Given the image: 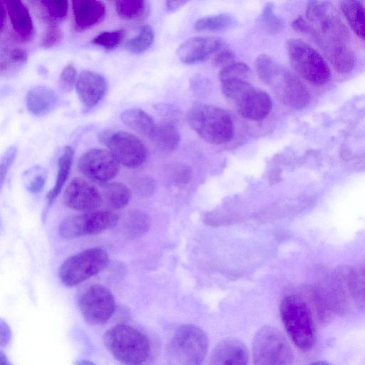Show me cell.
<instances>
[{"label":"cell","mask_w":365,"mask_h":365,"mask_svg":"<svg viewBox=\"0 0 365 365\" xmlns=\"http://www.w3.org/2000/svg\"><path fill=\"white\" fill-rule=\"evenodd\" d=\"M75 364L76 365H96L93 362H92L89 360H86V359L76 361L75 362Z\"/></svg>","instance_id":"7dc6e473"},{"label":"cell","mask_w":365,"mask_h":365,"mask_svg":"<svg viewBox=\"0 0 365 365\" xmlns=\"http://www.w3.org/2000/svg\"><path fill=\"white\" fill-rule=\"evenodd\" d=\"M250 73L249 66L242 62H234L223 68L219 73L221 83L237 80H246Z\"/></svg>","instance_id":"836d02e7"},{"label":"cell","mask_w":365,"mask_h":365,"mask_svg":"<svg viewBox=\"0 0 365 365\" xmlns=\"http://www.w3.org/2000/svg\"><path fill=\"white\" fill-rule=\"evenodd\" d=\"M120 117L130 129L148 138L151 137L157 125L153 118L140 108L125 110Z\"/></svg>","instance_id":"7402d4cb"},{"label":"cell","mask_w":365,"mask_h":365,"mask_svg":"<svg viewBox=\"0 0 365 365\" xmlns=\"http://www.w3.org/2000/svg\"><path fill=\"white\" fill-rule=\"evenodd\" d=\"M119 163L130 168L140 167L146 160L148 150L145 144L135 135L123 131L106 129L98 135Z\"/></svg>","instance_id":"8fae6325"},{"label":"cell","mask_w":365,"mask_h":365,"mask_svg":"<svg viewBox=\"0 0 365 365\" xmlns=\"http://www.w3.org/2000/svg\"><path fill=\"white\" fill-rule=\"evenodd\" d=\"M260 21L263 28L272 34H277L283 28L282 21L274 13V4L270 2L264 5Z\"/></svg>","instance_id":"e575fe53"},{"label":"cell","mask_w":365,"mask_h":365,"mask_svg":"<svg viewBox=\"0 0 365 365\" xmlns=\"http://www.w3.org/2000/svg\"><path fill=\"white\" fill-rule=\"evenodd\" d=\"M234 22L230 14H220L200 18L194 27L200 31H217L231 27Z\"/></svg>","instance_id":"f1b7e54d"},{"label":"cell","mask_w":365,"mask_h":365,"mask_svg":"<svg viewBox=\"0 0 365 365\" xmlns=\"http://www.w3.org/2000/svg\"><path fill=\"white\" fill-rule=\"evenodd\" d=\"M341 10L355 34L365 41V6L358 1H340Z\"/></svg>","instance_id":"603a6c76"},{"label":"cell","mask_w":365,"mask_h":365,"mask_svg":"<svg viewBox=\"0 0 365 365\" xmlns=\"http://www.w3.org/2000/svg\"><path fill=\"white\" fill-rule=\"evenodd\" d=\"M41 3L45 6L49 19L52 21L62 19L67 14L68 1L66 0L41 1Z\"/></svg>","instance_id":"8d00e7d4"},{"label":"cell","mask_w":365,"mask_h":365,"mask_svg":"<svg viewBox=\"0 0 365 365\" xmlns=\"http://www.w3.org/2000/svg\"><path fill=\"white\" fill-rule=\"evenodd\" d=\"M103 341L110 353L123 365H142L150 352L148 337L125 324H117L108 329Z\"/></svg>","instance_id":"3957f363"},{"label":"cell","mask_w":365,"mask_h":365,"mask_svg":"<svg viewBox=\"0 0 365 365\" xmlns=\"http://www.w3.org/2000/svg\"><path fill=\"white\" fill-rule=\"evenodd\" d=\"M75 28L78 31L86 30L100 23L106 14L101 1L73 0L71 1Z\"/></svg>","instance_id":"ac0fdd59"},{"label":"cell","mask_w":365,"mask_h":365,"mask_svg":"<svg viewBox=\"0 0 365 365\" xmlns=\"http://www.w3.org/2000/svg\"><path fill=\"white\" fill-rule=\"evenodd\" d=\"M208 339L198 327H180L167 349L169 365H202L207 352Z\"/></svg>","instance_id":"8992f818"},{"label":"cell","mask_w":365,"mask_h":365,"mask_svg":"<svg viewBox=\"0 0 365 365\" xmlns=\"http://www.w3.org/2000/svg\"><path fill=\"white\" fill-rule=\"evenodd\" d=\"M248 352L245 345L236 339H226L213 349L210 365H247Z\"/></svg>","instance_id":"ffe728a7"},{"label":"cell","mask_w":365,"mask_h":365,"mask_svg":"<svg viewBox=\"0 0 365 365\" xmlns=\"http://www.w3.org/2000/svg\"><path fill=\"white\" fill-rule=\"evenodd\" d=\"M308 365H331L329 362L324 360L316 361Z\"/></svg>","instance_id":"c3c4849f"},{"label":"cell","mask_w":365,"mask_h":365,"mask_svg":"<svg viewBox=\"0 0 365 365\" xmlns=\"http://www.w3.org/2000/svg\"><path fill=\"white\" fill-rule=\"evenodd\" d=\"M254 365H291L294 354L281 332L273 327L264 326L256 333L252 342Z\"/></svg>","instance_id":"30bf717a"},{"label":"cell","mask_w":365,"mask_h":365,"mask_svg":"<svg viewBox=\"0 0 365 365\" xmlns=\"http://www.w3.org/2000/svg\"><path fill=\"white\" fill-rule=\"evenodd\" d=\"M187 121L198 135L211 144L227 143L234 135L235 127L230 114L215 106H193L188 113Z\"/></svg>","instance_id":"277c9868"},{"label":"cell","mask_w":365,"mask_h":365,"mask_svg":"<svg viewBox=\"0 0 365 365\" xmlns=\"http://www.w3.org/2000/svg\"><path fill=\"white\" fill-rule=\"evenodd\" d=\"M187 3V1L183 0H179V1H173V0H169L165 2L166 7L168 11H175L185 4Z\"/></svg>","instance_id":"ee69618b"},{"label":"cell","mask_w":365,"mask_h":365,"mask_svg":"<svg viewBox=\"0 0 365 365\" xmlns=\"http://www.w3.org/2000/svg\"><path fill=\"white\" fill-rule=\"evenodd\" d=\"M63 37L61 28L54 21L48 19V25L41 39V46L49 48L58 44Z\"/></svg>","instance_id":"d590c367"},{"label":"cell","mask_w":365,"mask_h":365,"mask_svg":"<svg viewBox=\"0 0 365 365\" xmlns=\"http://www.w3.org/2000/svg\"><path fill=\"white\" fill-rule=\"evenodd\" d=\"M0 365H12L1 351H0Z\"/></svg>","instance_id":"bcb514c9"},{"label":"cell","mask_w":365,"mask_h":365,"mask_svg":"<svg viewBox=\"0 0 365 365\" xmlns=\"http://www.w3.org/2000/svg\"><path fill=\"white\" fill-rule=\"evenodd\" d=\"M222 44L216 36H195L183 42L177 50V55L183 63L194 64L205 61Z\"/></svg>","instance_id":"e0dca14e"},{"label":"cell","mask_w":365,"mask_h":365,"mask_svg":"<svg viewBox=\"0 0 365 365\" xmlns=\"http://www.w3.org/2000/svg\"><path fill=\"white\" fill-rule=\"evenodd\" d=\"M153 41V30L150 25L145 24L140 28L137 36L126 42L125 48L130 53L141 54L149 49Z\"/></svg>","instance_id":"f546056e"},{"label":"cell","mask_w":365,"mask_h":365,"mask_svg":"<svg viewBox=\"0 0 365 365\" xmlns=\"http://www.w3.org/2000/svg\"><path fill=\"white\" fill-rule=\"evenodd\" d=\"M63 202L68 208L86 212L96 211L103 202L98 188L80 178H74L66 187Z\"/></svg>","instance_id":"9a60e30c"},{"label":"cell","mask_w":365,"mask_h":365,"mask_svg":"<svg viewBox=\"0 0 365 365\" xmlns=\"http://www.w3.org/2000/svg\"><path fill=\"white\" fill-rule=\"evenodd\" d=\"M225 96L236 106L244 118L261 120L270 113L272 102L269 96L246 80H237L221 83Z\"/></svg>","instance_id":"52a82bcc"},{"label":"cell","mask_w":365,"mask_h":365,"mask_svg":"<svg viewBox=\"0 0 365 365\" xmlns=\"http://www.w3.org/2000/svg\"><path fill=\"white\" fill-rule=\"evenodd\" d=\"M255 68L259 78L282 103L297 110L308 104L309 95L304 85L272 57L264 53L259 55L255 60Z\"/></svg>","instance_id":"7a4b0ae2"},{"label":"cell","mask_w":365,"mask_h":365,"mask_svg":"<svg viewBox=\"0 0 365 365\" xmlns=\"http://www.w3.org/2000/svg\"><path fill=\"white\" fill-rule=\"evenodd\" d=\"M125 230L130 237H140L150 227V218L140 210L131 211L125 219Z\"/></svg>","instance_id":"4dcf8cb0"},{"label":"cell","mask_w":365,"mask_h":365,"mask_svg":"<svg viewBox=\"0 0 365 365\" xmlns=\"http://www.w3.org/2000/svg\"><path fill=\"white\" fill-rule=\"evenodd\" d=\"M26 52L21 48H11L1 53L0 72L11 74L20 69L27 61Z\"/></svg>","instance_id":"83f0119b"},{"label":"cell","mask_w":365,"mask_h":365,"mask_svg":"<svg viewBox=\"0 0 365 365\" xmlns=\"http://www.w3.org/2000/svg\"><path fill=\"white\" fill-rule=\"evenodd\" d=\"M11 330L8 324L3 320L0 324V344L1 346L6 345L11 339Z\"/></svg>","instance_id":"60d3db41"},{"label":"cell","mask_w":365,"mask_h":365,"mask_svg":"<svg viewBox=\"0 0 365 365\" xmlns=\"http://www.w3.org/2000/svg\"><path fill=\"white\" fill-rule=\"evenodd\" d=\"M1 32H2L3 29H4V21H5V19H6V7L4 4L3 2L1 3Z\"/></svg>","instance_id":"f6af8a7d"},{"label":"cell","mask_w":365,"mask_h":365,"mask_svg":"<svg viewBox=\"0 0 365 365\" xmlns=\"http://www.w3.org/2000/svg\"><path fill=\"white\" fill-rule=\"evenodd\" d=\"M213 62L216 66L225 68L235 62V54L230 50L222 51L215 56Z\"/></svg>","instance_id":"ab89813d"},{"label":"cell","mask_w":365,"mask_h":365,"mask_svg":"<svg viewBox=\"0 0 365 365\" xmlns=\"http://www.w3.org/2000/svg\"><path fill=\"white\" fill-rule=\"evenodd\" d=\"M190 170L185 166H180L176 172V180L179 182H185L190 176Z\"/></svg>","instance_id":"7bdbcfd3"},{"label":"cell","mask_w":365,"mask_h":365,"mask_svg":"<svg viewBox=\"0 0 365 365\" xmlns=\"http://www.w3.org/2000/svg\"><path fill=\"white\" fill-rule=\"evenodd\" d=\"M109 264L108 253L99 247L73 255L61 264L58 277L67 287L76 286L103 271Z\"/></svg>","instance_id":"9c48e42d"},{"label":"cell","mask_w":365,"mask_h":365,"mask_svg":"<svg viewBox=\"0 0 365 365\" xmlns=\"http://www.w3.org/2000/svg\"><path fill=\"white\" fill-rule=\"evenodd\" d=\"M125 35L123 29L115 31H105L95 36L91 41L94 45L103 47L110 51L115 49L121 43Z\"/></svg>","instance_id":"d6a6232c"},{"label":"cell","mask_w":365,"mask_h":365,"mask_svg":"<svg viewBox=\"0 0 365 365\" xmlns=\"http://www.w3.org/2000/svg\"><path fill=\"white\" fill-rule=\"evenodd\" d=\"M73 158V150L70 146H65L58 160V173L53 188L48 192L46 198L51 205L60 194L69 175Z\"/></svg>","instance_id":"d4e9b609"},{"label":"cell","mask_w":365,"mask_h":365,"mask_svg":"<svg viewBox=\"0 0 365 365\" xmlns=\"http://www.w3.org/2000/svg\"><path fill=\"white\" fill-rule=\"evenodd\" d=\"M119 164L109 150L93 148L81 156L78 167L79 170L90 180L105 183L117 175Z\"/></svg>","instance_id":"5bb4252c"},{"label":"cell","mask_w":365,"mask_h":365,"mask_svg":"<svg viewBox=\"0 0 365 365\" xmlns=\"http://www.w3.org/2000/svg\"><path fill=\"white\" fill-rule=\"evenodd\" d=\"M348 286L356 307L365 312V265L351 271Z\"/></svg>","instance_id":"4316f807"},{"label":"cell","mask_w":365,"mask_h":365,"mask_svg":"<svg viewBox=\"0 0 365 365\" xmlns=\"http://www.w3.org/2000/svg\"><path fill=\"white\" fill-rule=\"evenodd\" d=\"M284 328L300 350L310 351L316 342V329L307 303L299 296H286L279 307Z\"/></svg>","instance_id":"5b68a950"},{"label":"cell","mask_w":365,"mask_h":365,"mask_svg":"<svg viewBox=\"0 0 365 365\" xmlns=\"http://www.w3.org/2000/svg\"><path fill=\"white\" fill-rule=\"evenodd\" d=\"M17 148L14 145L10 146L3 155L0 163V185L3 186L5 178L16 156Z\"/></svg>","instance_id":"f35d334b"},{"label":"cell","mask_w":365,"mask_h":365,"mask_svg":"<svg viewBox=\"0 0 365 365\" xmlns=\"http://www.w3.org/2000/svg\"><path fill=\"white\" fill-rule=\"evenodd\" d=\"M306 15L308 22L300 28L299 32L312 35L317 41L327 58L339 73L352 71L356 57L350 34L335 7L327 1H310Z\"/></svg>","instance_id":"6da1fadb"},{"label":"cell","mask_w":365,"mask_h":365,"mask_svg":"<svg viewBox=\"0 0 365 365\" xmlns=\"http://www.w3.org/2000/svg\"><path fill=\"white\" fill-rule=\"evenodd\" d=\"M78 306L83 319L97 325L109 320L115 309V301L111 292L101 284L86 287L78 297Z\"/></svg>","instance_id":"4fadbf2b"},{"label":"cell","mask_w":365,"mask_h":365,"mask_svg":"<svg viewBox=\"0 0 365 365\" xmlns=\"http://www.w3.org/2000/svg\"><path fill=\"white\" fill-rule=\"evenodd\" d=\"M150 139L161 150L170 152L178 146L180 135L175 125L166 123L157 125Z\"/></svg>","instance_id":"484cf974"},{"label":"cell","mask_w":365,"mask_h":365,"mask_svg":"<svg viewBox=\"0 0 365 365\" xmlns=\"http://www.w3.org/2000/svg\"><path fill=\"white\" fill-rule=\"evenodd\" d=\"M76 90L84 108L88 110L97 106L103 98L107 83L100 73L85 70L81 72L76 80Z\"/></svg>","instance_id":"2e32d148"},{"label":"cell","mask_w":365,"mask_h":365,"mask_svg":"<svg viewBox=\"0 0 365 365\" xmlns=\"http://www.w3.org/2000/svg\"><path fill=\"white\" fill-rule=\"evenodd\" d=\"M77 72L72 63H68L61 71L58 79V87L61 91L70 92L73 88Z\"/></svg>","instance_id":"74e56055"},{"label":"cell","mask_w":365,"mask_h":365,"mask_svg":"<svg viewBox=\"0 0 365 365\" xmlns=\"http://www.w3.org/2000/svg\"><path fill=\"white\" fill-rule=\"evenodd\" d=\"M145 1L141 0H118L115 1L118 15L123 19L132 20L140 17L145 11Z\"/></svg>","instance_id":"1f68e13d"},{"label":"cell","mask_w":365,"mask_h":365,"mask_svg":"<svg viewBox=\"0 0 365 365\" xmlns=\"http://www.w3.org/2000/svg\"><path fill=\"white\" fill-rule=\"evenodd\" d=\"M45 184V178L42 175H37L34 178V179L30 182L28 187V190L33 192L37 193L42 190Z\"/></svg>","instance_id":"b9f144b4"},{"label":"cell","mask_w":365,"mask_h":365,"mask_svg":"<svg viewBox=\"0 0 365 365\" xmlns=\"http://www.w3.org/2000/svg\"><path fill=\"white\" fill-rule=\"evenodd\" d=\"M3 3L16 36L22 42L31 40L35 28L26 5L21 1H6Z\"/></svg>","instance_id":"d6986e66"},{"label":"cell","mask_w":365,"mask_h":365,"mask_svg":"<svg viewBox=\"0 0 365 365\" xmlns=\"http://www.w3.org/2000/svg\"><path fill=\"white\" fill-rule=\"evenodd\" d=\"M26 101L27 109L32 115L43 116L56 107L58 96L48 86H36L29 90Z\"/></svg>","instance_id":"44dd1931"},{"label":"cell","mask_w":365,"mask_h":365,"mask_svg":"<svg viewBox=\"0 0 365 365\" xmlns=\"http://www.w3.org/2000/svg\"><path fill=\"white\" fill-rule=\"evenodd\" d=\"M101 193L103 201L114 210L125 207L131 197L130 189L125 185L116 182L102 183Z\"/></svg>","instance_id":"cb8c5ba5"},{"label":"cell","mask_w":365,"mask_h":365,"mask_svg":"<svg viewBox=\"0 0 365 365\" xmlns=\"http://www.w3.org/2000/svg\"><path fill=\"white\" fill-rule=\"evenodd\" d=\"M118 220V216L110 211L89 212L66 217L61 222L58 231L66 239L97 235L114 227Z\"/></svg>","instance_id":"7c38bea8"},{"label":"cell","mask_w":365,"mask_h":365,"mask_svg":"<svg viewBox=\"0 0 365 365\" xmlns=\"http://www.w3.org/2000/svg\"><path fill=\"white\" fill-rule=\"evenodd\" d=\"M287 49L290 63L295 71L313 85L322 86L331 79L329 66L320 53L298 38H289Z\"/></svg>","instance_id":"ba28073f"}]
</instances>
